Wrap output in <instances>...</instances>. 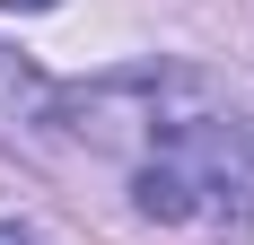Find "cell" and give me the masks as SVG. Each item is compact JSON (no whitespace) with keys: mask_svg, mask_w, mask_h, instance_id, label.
<instances>
[{"mask_svg":"<svg viewBox=\"0 0 254 245\" xmlns=\"http://www.w3.org/2000/svg\"><path fill=\"white\" fill-rule=\"evenodd\" d=\"M53 105V88L26 70L18 53H0V131H35V114Z\"/></svg>","mask_w":254,"mask_h":245,"instance_id":"1","label":"cell"},{"mask_svg":"<svg viewBox=\"0 0 254 245\" xmlns=\"http://www.w3.org/2000/svg\"><path fill=\"white\" fill-rule=\"evenodd\" d=\"M0 9H62V0H0Z\"/></svg>","mask_w":254,"mask_h":245,"instance_id":"2","label":"cell"}]
</instances>
